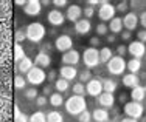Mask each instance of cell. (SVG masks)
<instances>
[{
	"mask_svg": "<svg viewBox=\"0 0 146 122\" xmlns=\"http://www.w3.org/2000/svg\"><path fill=\"white\" fill-rule=\"evenodd\" d=\"M54 48L62 54L67 53V51L73 50V39L68 34H61V36H58L56 40H54Z\"/></svg>",
	"mask_w": 146,
	"mask_h": 122,
	"instance_id": "8",
	"label": "cell"
},
{
	"mask_svg": "<svg viewBox=\"0 0 146 122\" xmlns=\"http://www.w3.org/2000/svg\"><path fill=\"white\" fill-rule=\"evenodd\" d=\"M137 40L141 43H146V30H140L137 33Z\"/></svg>",
	"mask_w": 146,
	"mask_h": 122,
	"instance_id": "50",
	"label": "cell"
},
{
	"mask_svg": "<svg viewBox=\"0 0 146 122\" xmlns=\"http://www.w3.org/2000/svg\"><path fill=\"white\" fill-rule=\"evenodd\" d=\"M54 48L53 43H50V42H45V43H42V47H40V53H47L50 54V51Z\"/></svg>",
	"mask_w": 146,
	"mask_h": 122,
	"instance_id": "44",
	"label": "cell"
},
{
	"mask_svg": "<svg viewBox=\"0 0 146 122\" xmlns=\"http://www.w3.org/2000/svg\"><path fill=\"white\" fill-rule=\"evenodd\" d=\"M96 12H98V19L101 20V22H110V20L113 19V17H117V9H115V5H112L110 2H104L101 5L96 8Z\"/></svg>",
	"mask_w": 146,
	"mask_h": 122,
	"instance_id": "6",
	"label": "cell"
},
{
	"mask_svg": "<svg viewBox=\"0 0 146 122\" xmlns=\"http://www.w3.org/2000/svg\"><path fill=\"white\" fill-rule=\"evenodd\" d=\"M127 53L132 56V59H141L146 54V43H141L138 40H132L127 45Z\"/></svg>",
	"mask_w": 146,
	"mask_h": 122,
	"instance_id": "11",
	"label": "cell"
},
{
	"mask_svg": "<svg viewBox=\"0 0 146 122\" xmlns=\"http://www.w3.org/2000/svg\"><path fill=\"white\" fill-rule=\"evenodd\" d=\"M47 104H48V97L47 96H37L36 97V105L37 107H40V108H42V107H45V105H47Z\"/></svg>",
	"mask_w": 146,
	"mask_h": 122,
	"instance_id": "43",
	"label": "cell"
},
{
	"mask_svg": "<svg viewBox=\"0 0 146 122\" xmlns=\"http://www.w3.org/2000/svg\"><path fill=\"white\" fill-rule=\"evenodd\" d=\"M89 43H90V47H92V48H96V47H101V39H100L98 36H93V37H90Z\"/></svg>",
	"mask_w": 146,
	"mask_h": 122,
	"instance_id": "45",
	"label": "cell"
},
{
	"mask_svg": "<svg viewBox=\"0 0 146 122\" xmlns=\"http://www.w3.org/2000/svg\"><path fill=\"white\" fill-rule=\"evenodd\" d=\"M72 91H73V94H75V96H84L86 94V85H84V83H81V82L73 83Z\"/></svg>",
	"mask_w": 146,
	"mask_h": 122,
	"instance_id": "36",
	"label": "cell"
},
{
	"mask_svg": "<svg viewBox=\"0 0 146 122\" xmlns=\"http://www.w3.org/2000/svg\"><path fill=\"white\" fill-rule=\"evenodd\" d=\"M126 54H127V47H124V45H118L117 47V56L124 57Z\"/></svg>",
	"mask_w": 146,
	"mask_h": 122,
	"instance_id": "49",
	"label": "cell"
},
{
	"mask_svg": "<svg viewBox=\"0 0 146 122\" xmlns=\"http://www.w3.org/2000/svg\"><path fill=\"white\" fill-rule=\"evenodd\" d=\"M118 88V82L115 79H103V93H110V94H113V93L117 91Z\"/></svg>",
	"mask_w": 146,
	"mask_h": 122,
	"instance_id": "25",
	"label": "cell"
},
{
	"mask_svg": "<svg viewBox=\"0 0 146 122\" xmlns=\"http://www.w3.org/2000/svg\"><path fill=\"white\" fill-rule=\"evenodd\" d=\"M53 88H54L53 85H45V87H44V91H42L44 96H47V97L51 96V94H53Z\"/></svg>",
	"mask_w": 146,
	"mask_h": 122,
	"instance_id": "51",
	"label": "cell"
},
{
	"mask_svg": "<svg viewBox=\"0 0 146 122\" xmlns=\"http://www.w3.org/2000/svg\"><path fill=\"white\" fill-rule=\"evenodd\" d=\"M78 77H79V82L81 83H87L89 81H92V71H90V70H82V71H79L78 73Z\"/></svg>",
	"mask_w": 146,
	"mask_h": 122,
	"instance_id": "35",
	"label": "cell"
},
{
	"mask_svg": "<svg viewBox=\"0 0 146 122\" xmlns=\"http://www.w3.org/2000/svg\"><path fill=\"white\" fill-rule=\"evenodd\" d=\"M129 96H131V100L141 104L145 100V97H146V88H145V87H141V85L135 87V88L131 90V94Z\"/></svg>",
	"mask_w": 146,
	"mask_h": 122,
	"instance_id": "21",
	"label": "cell"
},
{
	"mask_svg": "<svg viewBox=\"0 0 146 122\" xmlns=\"http://www.w3.org/2000/svg\"><path fill=\"white\" fill-rule=\"evenodd\" d=\"M25 79H27V82H28L31 87H36L37 88L39 85H42V83L47 81V73H45L42 68H39V67H33L28 73H27Z\"/></svg>",
	"mask_w": 146,
	"mask_h": 122,
	"instance_id": "5",
	"label": "cell"
},
{
	"mask_svg": "<svg viewBox=\"0 0 146 122\" xmlns=\"http://www.w3.org/2000/svg\"><path fill=\"white\" fill-rule=\"evenodd\" d=\"M65 19H67L68 22H75L76 23L79 19H82V8L79 5H76V3L68 5L67 11H65Z\"/></svg>",
	"mask_w": 146,
	"mask_h": 122,
	"instance_id": "13",
	"label": "cell"
},
{
	"mask_svg": "<svg viewBox=\"0 0 146 122\" xmlns=\"http://www.w3.org/2000/svg\"><path fill=\"white\" fill-rule=\"evenodd\" d=\"M48 36H56V28H51L50 30V34Z\"/></svg>",
	"mask_w": 146,
	"mask_h": 122,
	"instance_id": "58",
	"label": "cell"
},
{
	"mask_svg": "<svg viewBox=\"0 0 146 122\" xmlns=\"http://www.w3.org/2000/svg\"><path fill=\"white\" fill-rule=\"evenodd\" d=\"M106 40H107V43H115V42H117V36H115V34H107Z\"/></svg>",
	"mask_w": 146,
	"mask_h": 122,
	"instance_id": "53",
	"label": "cell"
},
{
	"mask_svg": "<svg viewBox=\"0 0 146 122\" xmlns=\"http://www.w3.org/2000/svg\"><path fill=\"white\" fill-rule=\"evenodd\" d=\"M81 60H82V64L86 65V68H87V70L98 67V65L101 64L98 48H92V47L86 48V50L82 51V54H81Z\"/></svg>",
	"mask_w": 146,
	"mask_h": 122,
	"instance_id": "3",
	"label": "cell"
},
{
	"mask_svg": "<svg viewBox=\"0 0 146 122\" xmlns=\"http://www.w3.org/2000/svg\"><path fill=\"white\" fill-rule=\"evenodd\" d=\"M47 79H48V82H56V79H58V71L56 70H50L48 71V74H47Z\"/></svg>",
	"mask_w": 146,
	"mask_h": 122,
	"instance_id": "48",
	"label": "cell"
},
{
	"mask_svg": "<svg viewBox=\"0 0 146 122\" xmlns=\"http://www.w3.org/2000/svg\"><path fill=\"white\" fill-rule=\"evenodd\" d=\"M45 34H47V30H45V26L39 22H33L25 28L27 40H30L31 43H40V42L44 40Z\"/></svg>",
	"mask_w": 146,
	"mask_h": 122,
	"instance_id": "2",
	"label": "cell"
},
{
	"mask_svg": "<svg viewBox=\"0 0 146 122\" xmlns=\"http://www.w3.org/2000/svg\"><path fill=\"white\" fill-rule=\"evenodd\" d=\"M120 122H138V121L132 119V117H123V119H120Z\"/></svg>",
	"mask_w": 146,
	"mask_h": 122,
	"instance_id": "54",
	"label": "cell"
},
{
	"mask_svg": "<svg viewBox=\"0 0 146 122\" xmlns=\"http://www.w3.org/2000/svg\"><path fill=\"white\" fill-rule=\"evenodd\" d=\"M145 88H146V87H145Z\"/></svg>",
	"mask_w": 146,
	"mask_h": 122,
	"instance_id": "59",
	"label": "cell"
},
{
	"mask_svg": "<svg viewBox=\"0 0 146 122\" xmlns=\"http://www.w3.org/2000/svg\"><path fill=\"white\" fill-rule=\"evenodd\" d=\"M16 5H17V6H23V8H25L27 2H25V0H17V2H16Z\"/></svg>",
	"mask_w": 146,
	"mask_h": 122,
	"instance_id": "56",
	"label": "cell"
},
{
	"mask_svg": "<svg viewBox=\"0 0 146 122\" xmlns=\"http://www.w3.org/2000/svg\"><path fill=\"white\" fill-rule=\"evenodd\" d=\"M53 87H54V90H56L58 93L64 94V93H67L68 90H70V82L65 81V79H62V77H58L56 82L53 83Z\"/></svg>",
	"mask_w": 146,
	"mask_h": 122,
	"instance_id": "26",
	"label": "cell"
},
{
	"mask_svg": "<svg viewBox=\"0 0 146 122\" xmlns=\"http://www.w3.org/2000/svg\"><path fill=\"white\" fill-rule=\"evenodd\" d=\"M62 64L64 65H68V67H76V65L81 62V54H79L78 50H70L67 53L62 54Z\"/></svg>",
	"mask_w": 146,
	"mask_h": 122,
	"instance_id": "12",
	"label": "cell"
},
{
	"mask_svg": "<svg viewBox=\"0 0 146 122\" xmlns=\"http://www.w3.org/2000/svg\"><path fill=\"white\" fill-rule=\"evenodd\" d=\"M51 64V56L47 53H37L36 57H34V67H39V68H48Z\"/></svg>",
	"mask_w": 146,
	"mask_h": 122,
	"instance_id": "19",
	"label": "cell"
},
{
	"mask_svg": "<svg viewBox=\"0 0 146 122\" xmlns=\"http://www.w3.org/2000/svg\"><path fill=\"white\" fill-rule=\"evenodd\" d=\"M120 36H121V40H123V42H129V43L132 42V33H131V31H126V30H124L123 33L120 34Z\"/></svg>",
	"mask_w": 146,
	"mask_h": 122,
	"instance_id": "47",
	"label": "cell"
},
{
	"mask_svg": "<svg viewBox=\"0 0 146 122\" xmlns=\"http://www.w3.org/2000/svg\"><path fill=\"white\" fill-rule=\"evenodd\" d=\"M23 96H25V99H28V100H36V97L39 96V91H37L36 87H30V88L23 90Z\"/></svg>",
	"mask_w": 146,
	"mask_h": 122,
	"instance_id": "31",
	"label": "cell"
},
{
	"mask_svg": "<svg viewBox=\"0 0 146 122\" xmlns=\"http://www.w3.org/2000/svg\"><path fill=\"white\" fill-rule=\"evenodd\" d=\"M138 16L135 12H127V14H124V17H123V28L126 31H134V30H137V26H138Z\"/></svg>",
	"mask_w": 146,
	"mask_h": 122,
	"instance_id": "16",
	"label": "cell"
},
{
	"mask_svg": "<svg viewBox=\"0 0 146 122\" xmlns=\"http://www.w3.org/2000/svg\"><path fill=\"white\" fill-rule=\"evenodd\" d=\"M48 102H50L51 107H62L65 104V100H64V96H62L61 93L54 91L53 94L48 97Z\"/></svg>",
	"mask_w": 146,
	"mask_h": 122,
	"instance_id": "28",
	"label": "cell"
},
{
	"mask_svg": "<svg viewBox=\"0 0 146 122\" xmlns=\"http://www.w3.org/2000/svg\"><path fill=\"white\" fill-rule=\"evenodd\" d=\"M23 12H25L27 16H30V17L39 16V14L42 12V3H40L39 0H28L27 5H25V8H23Z\"/></svg>",
	"mask_w": 146,
	"mask_h": 122,
	"instance_id": "15",
	"label": "cell"
},
{
	"mask_svg": "<svg viewBox=\"0 0 146 122\" xmlns=\"http://www.w3.org/2000/svg\"><path fill=\"white\" fill-rule=\"evenodd\" d=\"M107 28L112 34H120L123 33V19L121 17H113L109 23H107Z\"/></svg>",
	"mask_w": 146,
	"mask_h": 122,
	"instance_id": "24",
	"label": "cell"
},
{
	"mask_svg": "<svg viewBox=\"0 0 146 122\" xmlns=\"http://www.w3.org/2000/svg\"><path fill=\"white\" fill-rule=\"evenodd\" d=\"M54 5V8L56 9H61V8H67L68 5H70V3L67 2V0H53V2H51Z\"/></svg>",
	"mask_w": 146,
	"mask_h": 122,
	"instance_id": "42",
	"label": "cell"
},
{
	"mask_svg": "<svg viewBox=\"0 0 146 122\" xmlns=\"http://www.w3.org/2000/svg\"><path fill=\"white\" fill-rule=\"evenodd\" d=\"M64 107H65V111H67L68 114L78 117L82 111L87 110V102H86L84 96H75L73 94V96H70L67 100H65Z\"/></svg>",
	"mask_w": 146,
	"mask_h": 122,
	"instance_id": "1",
	"label": "cell"
},
{
	"mask_svg": "<svg viewBox=\"0 0 146 122\" xmlns=\"http://www.w3.org/2000/svg\"><path fill=\"white\" fill-rule=\"evenodd\" d=\"M40 3H42V6H50L51 5L50 0H44V2H40Z\"/></svg>",
	"mask_w": 146,
	"mask_h": 122,
	"instance_id": "57",
	"label": "cell"
},
{
	"mask_svg": "<svg viewBox=\"0 0 146 122\" xmlns=\"http://www.w3.org/2000/svg\"><path fill=\"white\" fill-rule=\"evenodd\" d=\"M96 102L101 108H112L115 105V96L110 94V93H101L98 97H96Z\"/></svg>",
	"mask_w": 146,
	"mask_h": 122,
	"instance_id": "18",
	"label": "cell"
},
{
	"mask_svg": "<svg viewBox=\"0 0 146 122\" xmlns=\"http://www.w3.org/2000/svg\"><path fill=\"white\" fill-rule=\"evenodd\" d=\"M14 39H16V43H20V42H23L27 39V36H25V31H16V36H14Z\"/></svg>",
	"mask_w": 146,
	"mask_h": 122,
	"instance_id": "46",
	"label": "cell"
},
{
	"mask_svg": "<svg viewBox=\"0 0 146 122\" xmlns=\"http://www.w3.org/2000/svg\"><path fill=\"white\" fill-rule=\"evenodd\" d=\"M73 30H75V33L78 34V36H87V34L92 31V22L87 19H79L78 22L73 25Z\"/></svg>",
	"mask_w": 146,
	"mask_h": 122,
	"instance_id": "14",
	"label": "cell"
},
{
	"mask_svg": "<svg viewBox=\"0 0 146 122\" xmlns=\"http://www.w3.org/2000/svg\"><path fill=\"white\" fill-rule=\"evenodd\" d=\"M95 33L98 37H103V36H107V33H109V28H107V23H98V25L95 26Z\"/></svg>",
	"mask_w": 146,
	"mask_h": 122,
	"instance_id": "37",
	"label": "cell"
},
{
	"mask_svg": "<svg viewBox=\"0 0 146 122\" xmlns=\"http://www.w3.org/2000/svg\"><path fill=\"white\" fill-rule=\"evenodd\" d=\"M78 121L79 122H92V111H89V110L82 111L78 116Z\"/></svg>",
	"mask_w": 146,
	"mask_h": 122,
	"instance_id": "40",
	"label": "cell"
},
{
	"mask_svg": "<svg viewBox=\"0 0 146 122\" xmlns=\"http://www.w3.org/2000/svg\"><path fill=\"white\" fill-rule=\"evenodd\" d=\"M124 114L126 117H132V119H140L145 113V107L143 104H138V102H134V100H129V102L124 104Z\"/></svg>",
	"mask_w": 146,
	"mask_h": 122,
	"instance_id": "7",
	"label": "cell"
},
{
	"mask_svg": "<svg viewBox=\"0 0 146 122\" xmlns=\"http://www.w3.org/2000/svg\"><path fill=\"white\" fill-rule=\"evenodd\" d=\"M112 57H113V51L109 47H103L100 50V60H101V64H107Z\"/></svg>",
	"mask_w": 146,
	"mask_h": 122,
	"instance_id": "29",
	"label": "cell"
},
{
	"mask_svg": "<svg viewBox=\"0 0 146 122\" xmlns=\"http://www.w3.org/2000/svg\"><path fill=\"white\" fill-rule=\"evenodd\" d=\"M106 67H107V73L112 76H123V73L127 70L124 57H120V56H113L106 64Z\"/></svg>",
	"mask_w": 146,
	"mask_h": 122,
	"instance_id": "4",
	"label": "cell"
},
{
	"mask_svg": "<svg viewBox=\"0 0 146 122\" xmlns=\"http://www.w3.org/2000/svg\"><path fill=\"white\" fill-rule=\"evenodd\" d=\"M115 9H117V12H124V14H127V11H129V2H126V0H123V2H120L118 5L115 6Z\"/></svg>",
	"mask_w": 146,
	"mask_h": 122,
	"instance_id": "39",
	"label": "cell"
},
{
	"mask_svg": "<svg viewBox=\"0 0 146 122\" xmlns=\"http://www.w3.org/2000/svg\"><path fill=\"white\" fill-rule=\"evenodd\" d=\"M27 79H25V76H22V74H17L16 77H14V88L16 90H25L27 88Z\"/></svg>",
	"mask_w": 146,
	"mask_h": 122,
	"instance_id": "32",
	"label": "cell"
},
{
	"mask_svg": "<svg viewBox=\"0 0 146 122\" xmlns=\"http://www.w3.org/2000/svg\"><path fill=\"white\" fill-rule=\"evenodd\" d=\"M126 68L129 73H132V74H137L141 70V60L140 59H131L129 62H126Z\"/></svg>",
	"mask_w": 146,
	"mask_h": 122,
	"instance_id": "27",
	"label": "cell"
},
{
	"mask_svg": "<svg viewBox=\"0 0 146 122\" xmlns=\"http://www.w3.org/2000/svg\"><path fill=\"white\" fill-rule=\"evenodd\" d=\"M28 119H30V116L20 113V111H19V107H17V108H16V121H14V122H28Z\"/></svg>",
	"mask_w": 146,
	"mask_h": 122,
	"instance_id": "41",
	"label": "cell"
},
{
	"mask_svg": "<svg viewBox=\"0 0 146 122\" xmlns=\"http://www.w3.org/2000/svg\"><path fill=\"white\" fill-rule=\"evenodd\" d=\"M65 14L61 11V9H50L47 14V22L50 23L53 28H58V26H62L64 25V22H65Z\"/></svg>",
	"mask_w": 146,
	"mask_h": 122,
	"instance_id": "9",
	"label": "cell"
},
{
	"mask_svg": "<svg viewBox=\"0 0 146 122\" xmlns=\"http://www.w3.org/2000/svg\"><path fill=\"white\" fill-rule=\"evenodd\" d=\"M47 122H64V114L61 111H50L47 114Z\"/></svg>",
	"mask_w": 146,
	"mask_h": 122,
	"instance_id": "30",
	"label": "cell"
},
{
	"mask_svg": "<svg viewBox=\"0 0 146 122\" xmlns=\"http://www.w3.org/2000/svg\"><path fill=\"white\" fill-rule=\"evenodd\" d=\"M33 67H34V60L31 57H28V56L23 57L20 62H17V71H19L22 76H27V73H28Z\"/></svg>",
	"mask_w": 146,
	"mask_h": 122,
	"instance_id": "20",
	"label": "cell"
},
{
	"mask_svg": "<svg viewBox=\"0 0 146 122\" xmlns=\"http://www.w3.org/2000/svg\"><path fill=\"white\" fill-rule=\"evenodd\" d=\"M126 99H127V94H120V97H118V100H120V102H126Z\"/></svg>",
	"mask_w": 146,
	"mask_h": 122,
	"instance_id": "55",
	"label": "cell"
},
{
	"mask_svg": "<svg viewBox=\"0 0 146 122\" xmlns=\"http://www.w3.org/2000/svg\"><path fill=\"white\" fill-rule=\"evenodd\" d=\"M138 22H140L141 26H143V30H146V9L140 14V17H138Z\"/></svg>",
	"mask_w": 146,
	"mask_h": 122,
	"instance_id": "52",
	"label": "cell"
},
{
	"mask_svg": "<svg viewBox=\"0 0 146 122\" xmlns=\"http://www.w3.org/2000/svg\"><path fill=\"white\" fill-rule=\"evenodd\" d=\"M59 77L65 79V81L72 82L75 81L76 77H78V70H76V67H68V65H64V67H61V70H59Z\"/></svg>",
	"mask_w": 146,
	"mask_h": 122,
	"instance_id": "17",
	"label": "cell"
},
{
	"mask_svg": "<svg viewBox=\"0 0 146 122\" xmlns=\"http://www.w3.org/2000/svg\"><path fill=\"white\" fill-rule=\"evenodd\" d=\"M23 57H27L23 47H22L20 43H16V47H14V60H16V62H20Z\"/></svg>",
	"mask_w": 146,
	"mask_h": 122,
	"instance_id": "34",
	"label": "cell"
},
{
	"mask_svg": "<svg viewBox=\"0 0 146 122\" xmlns=\"http://www.w3.org/2000/svg\"><path fill=\"white\" fill-rule=\"evenodd\" d=\"M95 14H96V8H93V6L86 5V8H82V16H84V19L90 20Z\"/></svg>",
	"mask_w": 146,
	"mask_h": 122,
	"instance_id": "38",
	"label": "cell"
},
{
	"mask_svg": "<svg viewBox=\"0 0 146 122\" xmlns=\"http://www.w3.org/2000/svg\"><path fill=\"white\" fill-rule=\"evenodd\" d=\"M109 111L106 108H95L92 111V121L93 122H109Z\"/></svg>",
	"mask_w": 146,
	"mask_h": 122,
	"instance_id": "23",
	"label": "cell"
},
{
	"mask_svg": "<svg viewBox=\"0 0 146 122\" xmlns=\"http://www.w3.org/2000/svg\"><path fill=\"white\" fill-rule=\"evenodd\" d=\"M123 85L126 88H135V87L140 85V77L137 74H132V73H127V74H123Z\"/></svg>",
	"mask_w": 146,
	"mask_h": 122,
	"instance_id": "22",
	"label": "cell"
},
{
	"mask_svg": "<svg viewBox=\"0 0 146 122\" xmlns=\"http://www.w3.org/2000/svg\"><path fill=\"white\" fill-rule=\"evenodd\" d=\"M103 93V79L93 77L92 81H89L86 83V94L92 96V97H98Z\"/></svg>",
	"mask_w": 146,
	"mask_h": 122,
	"instance_id": "10",
	"label": "cell"
},
{
	"mask_svg": "<svg viewBox=\"0 0 146 122\" xmlns=\"http://www.w3.org/2000/svg\"><path fill=\"white\" fill-rule=\"evenodd\" d=\"M28 122H47V114L44 111H34L30 116Z\"/></svg>",
	"mask_w": 146,
	"mask_h": 122,
	"instance_id": "33",
	"label": "cell"
}]
</instances>
